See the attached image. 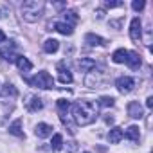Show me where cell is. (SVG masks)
<instances>
[{
  "mask_svg": "<svg viewBox=\"0 0 153 153\" xmlns=\"http://www.w3.org/2000/svg\"><path fill=\"white\" fill-rule=\"evenodd\" d=\"M70 108H72V117L76 124H79V126H88L97 117V106L92 101H78Z\"/></svg>",
  "mask_w": 153,
  "mask_h": 153,
  "instance_id": "6da1fadb",
  "label": "cell"
},
{
  "mask_svg": "<svg viewBox=\"0 0 153 153\" xmlns=\"http://www.w3.org/2000/svg\"><path fill=\"white\" fill-rule=\"evenodd\" d=\"M43 7H45V4L40 2V0H27V2L22 4V18L29 24H34L42 18Z\"/></svg>",
  "mask_w": 153,
  "mask_h": 153,
  "instance_id": "7a4b0ae2",
  "label": "cell"
},
{
  "mask_svg": "<svg viewBox=\"0 0 153 153\" xmlns=\"http://www.w3.org/2000/svg\"><path fill=\"white\" fill-rule=\"evenodd\" d=\"M31 87H38V88H43V90H49V88H52L54 87V79H52V76L49 74V72H45V70H42V72H38L33 79H25Z\"/></svg>",
  "mask_w": 153,
  "mask_h": 153,
  "instance_id": "3957f363",
  "label": "cell"
},
{
  "mask_svg": "<svg viewBox=\"0 0 153 153\" xmlns=\"http://www.w3.org/2000/svg\"><path fill=\"white\" fill-rule=\"evenodd\" d=\"M115 87H117V90L121 94H130L133 90V87H135V81H133V78H130V76H121V78L115 81Z\"/></svg>",
  "mask_w": 153,
  "mask_h": 153,
  "instance_id": "277c9868",
  "label": "cell"
},
{
  "mask_svg": "<svg viewBox=\"0 0 153 153\" xmlns=\"http://www.w3.org/2000/svg\"><path fill=\"white\" fill-rule=\"evenodd\" d=\"M142 24H140V18L139 16H135L133 20H131V24H130V38L135 42V43H139L140 42V36H142Z\"/></svg>",
  "mask_w": 153,
  "mask_h": 153,
  "instance_id": "5b68a950",
  "label": "cell"
},
{
  "mask_svg": "<svg viewBox=\"0 0 153 153\" xmlns=\"http://www.w3.org/2000/svg\"><path fill=\"white\" fill-rule=\"evenodd\" d=\"M0 58L6 59V61H16L18 54H16V45L15 43H7L0 49Z\"/></svg>",
  "mask_w": 153,
  "mask_h": 153,
  "instance_id": "8992f818",
  "label": "cell"
},
{
  "mask_svg": "<svg viewBox=\"0 0 153 153\" xmlns=\"http://www.w3.org/2000/svg\"><path fill=\"white\" fill-rule=\"evenodd\" d=\"M25 106H27L29 112H40L43 108V101L38 96H29L27 101H25Z\"/></svg>",
  "mask_w": 153,
  "mask_h": 153,
  "instance_id": "52a82bcc",
  "label": "cell"
},
{
  "mask_svg": "<svg viewBox=\"0 0 153 153\" xmlns=\"http://www.w3.org/2000/svg\"><path fill=\"white\" fill-rule=\"evenodd\" d=\"M128 115L133 117V119H140L144 115V110H142L139 101H130L128 103Z\"/></svg>",
  "mask_w": 153,
  "mask_h": 153,
  "instance_id": "ba28073f",
  "label": "cell"
},
{
  "mask_svg": "<svg viewBox=\"0 0 153 153\" xmlns=\"http://www.w3.org/2000/svg\"><path fill=\"white\" fill-rule=\"evenodd\" d=\"M13 112V103H7V101H2L0 97V124H4L7 115Z\"/></svg>",
  "mask_w": 153,
  "mask_h": 153,
  "instance_id": "9c48e42d",
  "label": "cell"
},
{
  "mask_svg": "<svg viewBox=\"0 0 153 153\" xmlns=\"http://www.w3.org/2000/svg\"><path fill=\"white\" fill-rule=\"evenodd\" d=\"M52 126L51 124H47V123H40L38 126H36V130H34V133H36V137H40V139H45V137H51L52 135Z\"/></svg>",
  "mask_w": 153,
  "mask_h": 153,
  "instance_id": "30bf717a",
  "label": "cell"
},
{
  "mask_svg": "<svg viewBox=\"0 0 153 153\" xmlns=\"http://www.w3.org/2000/svg\"><path fill=\"white\" fill-rule=\"evenodd\" d=\"M126 63H128V67L133 68V70L139 68V67H140V56H139V52H135V51H128Z\"/></svg>",
  "mask_w": 153,
  "mask_h": 153,
  "instance_id": "8fae6325",
  "label": "cell"
},
{
  "mask_svg": "<svg viewBox=\"0 0 153 153\" xmlns=\"http://www.w3.org/2000/svg\"><path fill=\"white\" fill-rule=\"evenodd\" d=\"M78 67L81 68V72H90V70H94L97 65H96V61L92 59V58H81L79 61H78Z\"/></svg>",
  "mask_w": 153,
  "mask_h": 153,
  "instance_id": "7c38bea8",
  "label": "cell"
},
{
  "mask_svg": "<svg viewBox=\"0 0 153 153\" xmlns=\"http://www.w3.org/2000/svg\"><path fill=\"white\" fill-rule=\"evenodd\" d=\"M123 133H124V131H123V128L115 126V128H112V130L108 131V140H110L112 144H117V142H121V139L124 137Z\"/></svg>",
  "mask_w": 153,
  "mask_h": 153,
  "instance_id": "4fadbf2b",
  "label": "cell"
},
{
  "mask_svg": "<svg viewBox=\"0 0 153 153\" xmlns=\"http://www.w3.org/2000/svg\"><path fill=\"white\" fill-rule=\"evenodd\" d=\"M16 96H18V90L11 83H6L2 87V90H0V97H16Z\"/></svg>",
  "mask_w": 153,
  "mask_h": 153,
  "instance_id": "5bb4252c",
  "label": "cell"
},
{
  "mask_svg": "<svg viewBox=\"0 0 153 153\" xmlns=\"http://www.w3.org/2000/svg\"><path fill=\"white\" fill-rule=\"evenodd\" d=\"M58 70H59V76H58L59 83H72V81H74L72 74H70V72H68L67 68H63V65H61V63L58 65Z\"/></svg>",
  "mask_w": 153,
  "mask_h": 153,
  "instance_id": "9a60e30c",
  "label": "cell"
},
{
  "mask_svg": "<svg viewBox=\"0 0 153 153\" xmlns=\"http://www.w3.org/2000/svg\"><path fill=\"white\" fill-rule=\"evenodd\" d=\"M54 29H56L59 34H63V36H70V34L74 33V29H72L68 24H65V22H56V24H54Z\"/></svg>",
  "mask_w": 153,
  "mask_h": 153,
  "instance_id": "2e32d148",
  "label": "cell"
},
{
  "mask_svg": "<svg viewBox=\"0 0 153 153\" xmlns=\"http://www.w3.org/2000/svg\"><path fill=\"white\" fill-rule=\"evenodd\" d=\"M85 42H87L90 47H96V45H103V43H105V40H103L101 36L94 34V33H88V34L85 36Z\"/></svg>",
  "mask_w": 153,
  "mask_h": 153,
  "instance_id": "e0dca14e",
  "label": "cell"
},
{
  "mask_svg": "<svg viewBox=\"0 0 153 153\" xmlns=\"http://www.w3.org/2000/svg\"><path fill=\"white\" fill-rule=\"evenodd\" d=\"M58 49H59V42L54 40V38H51V40H47V42L43 43V51H45L47 54H52V52H56Z\"/></svg>",
  "mask_w": 153,
  "mask_h": 153,
  "instance_id": "ac0fdd59",
  "label": "cell"
},
{
  "mask_svg": "<svg viewBox=\"0 0 153 153\" xmlns=\"http://www.w3.org/2000/svg\"><path fill=\"white\" fill-rule=\"evenodd\" d=\"M126 56H128V51H126V49H117V51L112 54V61H114V63H124V61H126Z\"/></svg>",
  "mask_w": 153,
  "mask_h": 153,
  "instance_id": "d6986e66",
  "label": "cell"
},
{
  "mask_svg": "<svg viewBox=\"0 0 153 153\" xmlns=\"http://www.w3.org/2000/svg\"><path fill=\"white\" fill-rule=\"evenodd\" d=\"M63 20H65V24H68L70 27L74 25V24H78V13H76V11H65L63 13Z\"/></svg>",
  "mask_w": 153,
  "mask_h": 153,
  "instance_id": "ffe728a7",
  "label": "cell"
},
{
  "mask_svg": "<svg viewBox=\"0 0 153 153\" xmlns=\"http://www.w3.org/2000/svg\"><path fill=\"white\" fill-rule=\"evenodd\" d=\"M16 65H18V68L24 70V72H29V70L33 68V63H31L27 58H24V56H18V58H16Z\"/></svg>",
  "mask_w": 153,
  "mask_h": 153,
  "instance_id": "44dd1931",
  "label": "cell"
},
{
  "mask_svg": "<svg viewBox=\"0 0 153 153\" xmlns=\"http://www.w3.org/2000/svg\"><path fill=\"white\" fill-rule=\"evenodd\" d=\"M56 106H58V114H59V117H61V115H67L68 110H70V103H68L67 99H58Z\"/></svg>",
  "mask_w": 153,
  "mask_h": 153,
  "instance_id": "7402d4cb",
  "label": "cell"
},
{
  "mask_svg": "<svg viewBox=\"0 0 153 153\" xmlns=\"http://www.w3.org/2000/svg\"><path fill=\"white\" fill-rule=\"evenodd\" d=\"M9 133L16 135V137H24V130H22V119H16L11 126H9Z\"/></svg>",
  "mask_w": 153,
  "mask_h": 153,
  "instance_id": "603a6c76",
  "label": "cell"
},
{
  "mask_svg": "<svg viewBox=\"0 0 153 153\" xmlns=\"http://www.w3.org/2000/svg\"><path fill=\"white\" fill-rule=\"evenodd\" d=\"M123 135H126V139H130V140H133V142H137V140H139V137H140V131H139V126H130V128L126 130V133H123Z\"/></svg>",
  "mask_w": 153,
  "mask_h": 153,
  "instance_id": "cb8c5ba5",
  "label": "cell"
},
{
  "mask_svg": "<svg viewBox=\"0 0 153 153\" xmlns=\"http://www.w3.org/2000/svg\"><path fill=\"white\" fill-rule=\"evenodd\" d=\"M51 146H52L54 151H56V149H61V146H63V137H61L59 133H54V135H52V142H51Z\"/></svg>",
  "mask_w": 153,
  "mask_h": 153,
  "instance_id": "d4e9b609",
  "label": "cell"
},
{
  "mask_svg": "<svg viewBox=\"0 0 153 153\" xmlns=\"http://www.w3.org/2000/svg\"><path fill=\"white\" fill-rule=\"evenodd\" d=\"M114 103H115V99L110 97V96H103V97H99V106H114Z\"/></svg>",
  "mask_w": 153,
  "mask_h": 153,
  "instance_id": "484cf974",
  "label": "cell"
},
{
  "mask_svg": "<svg viewBox=\"0 0 153 153\" xmlns=\"http://www.w3.org/2000/svg\"><path fill=\"white\" fill-rule=\"evenodd\" d=\"M144 6H146V2H144V0H133V2H131V7H133V11H140V9H144Z\"/></svg>",
  "mask_w": 153,
  "mask_h": 153,
  "instance_id": "4316f807",
  "label": "cell"
},
{
  "mask_svg": "<svg viewBox=\"0 0 153 153\" xmlns=\"http://www.w3.org/2000/svg\"><path fill=\"white\" fill-rule=\"evenodd\" d=\"M124 4L123 2H105V7H108V9H112V7H123Z\"/></svg>",
  "mask_w": 153,
  "mask_h": 153,
  "instance_id": "83f0119b",
  "label": "cell"
},
{
  "mask_svg": "<svg viewBox=\"0 0 153 153\" xmlns=\"http://www.w3.org/2000/svg\"><path fill=\"white\" fill-rule=\"evenodd\" d=\"M146 106H148V108H149V110H151V108H153V97H151V96H149V97H148V99H146Z\"/></svg>",
  "mask_w": 153,
  "mask_h": 153,
  "instance_id": "f1b7e54d",
  "label": "cell"
},
{
  "mask_svg": "<svg viewBox=\"0 0 153 153\" xmlns=\"http://www.w3.org/2000/svg\"><path fill=\"white\" fill-rule=\"evenodd\" d=\"M0 42H6V34H4L2 29H0Z\"/></svg>",
  "mask_w": 153,
  "mask_h": 153,
  "instance_id": "f546056e",
  "label": "cell"
},
{
  "mask_svg": "<svg viewBox=\"0 0 153 153\" xmlns=\"http://www.w3.org/2000/svg\"><path fill=\"white\" fill-rule=\"evenodd\" d=\"M85 153H88V151H85Z\"/></svg>",
  "mask_w": 153,
  "mask_h": 153,
  "instance_id": "4dcf8cb0",
  "label": "cell"
}]
</instances>
